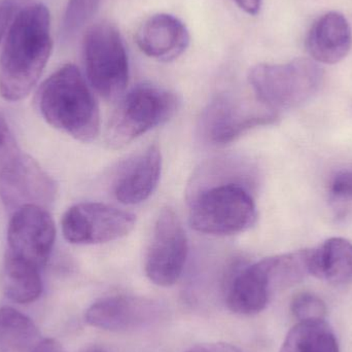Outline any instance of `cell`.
Segmentation results:
<instances>
[{
	"mask_svg": "<svg viewBox=\"0 0 352 352\" xmlns=\"http://www.w3.org/2000/svg\"><path fill=\"white\" fill-rule=\"evenodd\" d=\"M53 49L50 12L41 3L22 8L12 21L0 55V95L20 101L38 82Z\"/></svg>",
	"mask_w": 352,
	"mask_h": 352,
	"instance_id": "obj_1",
	"label": "cell"
},
{
	"mask_svg": "<svg viewBox=\"0 0 352 352\" xmlns=\"http://www.w3.org/2000/svg\"><path fill=\"white\" fill-rule=\"evenodd\" d=\"M41 341L30 318L12 307L0 308V352H33Z\"/></svg>",
	"mask_w": 352,
	"mask_h": 352,
	"instance_id": "obj_19",
	"label": "cell"
},
{
	"mask_svg": "<svg viewBox=\"0 0 352 352\" xmlns=\"http://www.w3.org/2000/svg\"><path fill=\"white\" fill-rule=\"evenodd\" d=\"M41 268L12 252H6L1 271L2 291L19 304L32 303L43 293Z\"/></svg>",
	"mask_w": 352,
	"mask_h": 352,
	"instance_id": "obj_18",
	"label": "cell"
},
{
	"mask_svg": "<svg viewBox=\"0 0 352 352\" xmlns=\"http://www.w3.org/2000/svg\"><path fill=\"white\" fill-rule=\"evenodd\" d=\"M82 352H107L104 351V349H102V347L99 346H91L88 347V349H85Z\"/></svg>",
	"mask_w": 352,
	"mask_h": 352,
	"instance_id": "obj_31",
	"label": "cell"
},
{
	"mask_svg": "<svg viewBox=\"0 0 352 352\" xmlns=\"http://www.w3.org/2000/svg\"><path fill=\"white\" fill-rule=\"evenodd\" d=\"M272 295L264 260L242 269L232 280L227 304L234 314L252 316L265 309Z\"/></svg>",
	"mask_w": 352,
	"mask_h": 352,
	"instance_id": "obj_16",
	"label": "cell"
},
{
	"mask_svg": "<svg viewBox=\"0 0 352 352\" xmlns=\"http://www.w3.org/2000/svg\"><path fill=\"white\" fill-rule=\"evenodd\" d=\"M8 1L12 2L20 10L26 8V6H31V4H34L32 3L33 0H8Z\"/></svg>",
	"mask_w": 352,
	"mask_h": 352,
	"instance_id": "obj_30",
	"label": "cell"
},
{
	"mask_svg": "<svg viewBox=\"0 0 352 352\" xmlns=\"http://www.w3.org/2000/svg\"><path fill=\"white\" fill-rule=\"evenodd\" d=\"M133 213L97 202L78 203L62 217L64 238L72 244L93 245L115 241L135 227Z\"/></svg>",
	"mask_w": 352,
	"mask_h": 352,
	"instance_id": "obj_7",
	"label": "cell"
},
{
	"mask_svg": "<svg viewBox=\"0 0 352 352\" xmlns=\"http://www.w3.org/2000/svg\"><path fill=\"white\" fill-rule=\"evenodd\" d=\"M173 93L152 85H140L124 96L109 120L107 142L122 148L157 126L166 123L177 111Z\"/></svg>",
	"mask_w": 352,
	"mask_h": 352,
	"instance_id": "obj_5",
	"label": "cell"
},
{
	"mask_svg": "<svg viewBox=\"0 0 352 352\" xmlns=\"http://www.w3.org/2000/svg\"><path fill=\"white\" fill-rule=\"evenodd\" d=\"M136 43L148 57L170 62L186 51L190 43V34L179 19L168 14H158L140 27Z\"/></svg>",
	"mask_w": 352,
	"mask_h": 352,
	"instance_id": "obj_14",
	"label": "cell"
},
{
	"mask_svg": "<svg viewBox=\"0 0 352 352\" xmlns=\"http://www.w3.org/2000/svg\"><path fill=\"white\" fill-rule=\"evenodd\" d=\"M241 10L250 14H256L260 12L262 0H235Z\"/></svg>",
	"mask_w": 352,
	"mask_h": 352,
	"instance_id": "obj_29",
	"label": "cell"
},
{
	"mask_svg": "<svg viewBox=\"0 0 352 352\" xmlns=\"http://www.w3.org/2000/svg\"><path fill=\"white\" fill-rule=\"evenodd\" d=\"M293 316L299 322L305 320H324L327 305L322 299L314 294L300 293L294 298L291 304Z\"/></svg>",
	"mask_w": 352,
	"mask_h": 352,
	"instance_id": "obj_23",
	"label": "cell"
},
{
	"mask_svg": "<svg viewBox=\"0 0 352 352\" xmlns=\"http://www.w3.org/2000/svg\"><path fill=\"white\" fill-rule=\"evenodd\" d=\"M33 352H66L61 344L55 339L41 340Z\"/></svg>",
	"mask_w": 352,
	"mask_h": 352,
	"instance_id": "obj_28",
	"label": "cell"
},
{
	"mask_svg": "<svg viewBox=\"0 0 352 352\" xmlns=\"http://www.w3.org/2000/svg\"><path fill=\"white\" fill-rule=\"evenodd\" d=\"M84 61L93 89L103 98L113 100L123 94L129 80V61L118 29L99 23L84 38Z\"/></svg>",
	"mask_w": 352,
	"mask_h": 352,
	"instance_id": "obj_6",
	"label": "cell"
},
{
	"mask_svg": "<svg viewBox=\"0 0 352 352\" xmlns=\"http://www.w3.org/2000/svg\"><path fill=\"white\" fill-rule=\"evenodd\" d=\"M56 227L47 209L28 205L12 213L8 229V250L38 268L53 252Z\"/></svg>",
	"mask_w": 352,
	"mask_h": 352,
	"instance_id": "obj_10",
	"label": "cell"
},
{
	"mask_svg": "<svg viewBox=\"0 0 352 352\" xmlns=\"http://www.w3.org/2000/svg\"><path fill=\"white\" fill-rule=\"evenodd\" d=\"M309 270L314 276L334 285L351 281V242L344 238H330L316 250H310Z\"/></svg>",
	"mask_w": 352,
	"mask_h": 352,
	"instance_id": "obj_17",
	"label": "cell"
},
{
	"mask_svg": "<svg viewBox=\"0 0 352 352\" xmlns=\"http://www.w3.org/2000/svg\"><path fill=\"white\" fill-rule=\"evenodd\" d=\"M310 250L264 258L272 294L301 283L309 270Z\"/></svg>",
	"mask_w": 352,
	"mask_h": 352,
	"instance_id": "obj_21",
	"label": "cell"
},
{
	"mask_svg": "<svg viewBox=\"0 0 352 352\" xmlns=\"http://www.w3.org/2000/svg\"><path fill=\"white\" fill-rule=\"evenodd\" d=\"M162 156L157 146L128 161L113 180L116 199L126 205L138 204L150 198L158 186Z\"/></svg>",
	"mask_w": 352,
	"mask_h": 352,
	"instance_id": "obj_13",
	"label": "cell"
},
{
	"mask_svg": "<svg viewBox=\"0 0 352 352\" xmlns=\"http://www.w3.org/2000/svg\"><path fill=\"white\" fill-rule=\"evenodd\" d=\"M37 104L47 124L74 140L91 142L98 136L99 107L76 66L66 64L45 80Z\"/></svg>",
	"mask_w": 352,
	"mask_h": 352,
	"instance_id": "obj_2",
	"label": "cell"
},
{
	"mask_svg": "<svg viewBox=\"0 0 352 352\" xmlns=\"http://www.w3.org/2000/svg\"><path fill=\"white\" fill-rule=\"evenodd\" d=\"M329 192L335 202H352V170L337 173L331 180Z\"/></svg>",
	"mask_w": 352,
	"mask_h": 352,
	"instance_id": "obj_25",
	"label": "cell"
},
{
	"mask_svg": "<svg viewBox=\"0 0 352 352\" xmlns=\"http://www.w3.org/2000/svg\"><path fill=\"white\" fill-rule=\"evenodd\" d=\"M279 352H340L332 327L324 320L299 322L285 337Z\"/></svg>",
	"mask_w": 352,
	"mask_h": 352,
	"instance_id": "obj_20",
	"label": "cell"
},
{
	"mask_svg": "<svg viewBox=\"0 0 352 352\" xmlns=\"http://www.w3.org/2000/svg\"><path fill=\"white\" fill-rule=\"evenodd\" d=\"M155 302L131 296L102 298L89 307L87 324L109 332H126L146 326L158 316Z\"/></svg>",
	"mask_w": 352,
	"mask_h": 352,
	"instance_id": "obj_12",
	"label": "cell"
},
{
	"mask_svg": "<svg viewBox=\"0 0 352 352\" xmlns=\"http://www.w3.org/2000/svg\"><path fill=\"white\" fill-rule=\"evenodd\" d=\"M186 352H243L234 345L228 343H209L192 347Z\"/></svg>",
	"mask_w": 352,
	"mask_h": 352,
	"instance_id": "obj_27",
	"label": "cell"
},
{
	"mask_svg": "<svg viewBox=\"0 0 352 352\" xmlns=\"http://www.w3.org/2000/svg\"><path fill=\"white\" fill-rule=\"evenodd\" d=\"M100 0H69L63 18L62 32L65 37L80 30L96 12Z\"/></svg>",
	"mask_w": 352,
	"mask_h": 352,
	"instance_id": "obj_22",
	"label": "cell"
},
{
	"mask_svg": "<svg viewBox=\"0 0 352 352\" xmlns=\"http://www.w3.org/2000/svg\"><path fill=\"white\" fill-rule=\"evenodd\" d=\"M352 32L347 19L340 12L322 14L314 22L306 39V47L314 61L336 64L349 55Z\"/></svg>",
	"mask_w": 352,
	"mask_h": 352,
	"instance_id": "obj_15",
	"label": "cell"
},
{
	"mask_svg": "<svg viewBox=\"0 0 352 352\" xmlns=\"http://www.w3.org/2000/svg\"><path fill=\"white\" fill-rule=\"evenodd\" d=\"M20 8L8 0H0V41L10 29L12 21L16 18Z\"/></svg>",
	"mask_w": 352,
	"mask_h": 352,
	"instance_id": "obj_26",
	"label": "cell"
},
{
	"mask_svg": "<svg viewBox=\"0 0 352 352\" xmlns=\"http://www.w3.org/2000/svg\"><path fill=\"white\" fill-rule=\"evenodd\" d=\"M56 195L53 178L27 155H19L0 171V199L12 213L28 205L47 209Z\"/></svg>",
	"mask_w": 352,
	"mask_h": 352,
	"instance_id": "obj_9",
	"label": "cell"
},
{
	"mask_svg": "<svg viewBox=\"0 0 352 352\" xmlns=\"http://www.w3.org/2000/svg\"><path fill=\"white\" fill-rule=\"evenodd\" d=\"M322 68L305 58L285 64H258L250 70L256 99L271 111L295 109L307 102L322 85Z\"/></svg>",
	"mask_w": 352,
	"mask_h": 352,
	"instance_id": "obj_4",
	"label": "cell"
},
{
	"mask_svg": "<svg viewBox=\"0 0 352 352\" xmlns=\"http://www.w3.org/2000/svg\"><path fill=\"white\" fill-rule=\"evenodd\" d=\"M256 202L245 186L238 182L217 184L203 188L192 199L190 225L207 235H233L256 223Z\"/></svg>",
	"mask_w": 352,
	"mask_h": 352,
	"instance_id": "obj_3",
	"label": "cell"
},
{
	"mask_svg": "<svg viewBox=\"0 0 352 352\" xmlns=\"http://www.w3.org/2000/svg\"><path fill=\"white\" fill-rule=\"evenodd\" d=\"M188 254V238L179 219L173 209H163L146 252V276L159 287H171L179 279Z\"/></svg>",
	"mask_w": 352,
	"mask_h": 352,
	"instance_id": "obj_8",
	"label": "cell"
},
{
	"mask_svg": "<svg viewBox=\"0 0 352 352\" xmlns=\"http://www.w3.org/2000/svg\"><path fill=\"white\" fill-rule=\"evenodd\" d=\"M20 154L16 138L6 118L0 113V171Z\"/></svg>",
	"mask_w": 352,
	"mask_h": 352,
	"instance_id": "obj_24",
	"label": "cell"
},
{
	"mask_svg": "<svg viewBox=\"0 0 352 352\" xmlns=\"http://www.w3.org/2000/svg\"><path fill=\"white\" fill-rule=\"evenodd\" d=\"M277 119L276 113H258L232 97L221 95L211 101L203 113L201 131L211 144L225 146L250 130L274 124Z\"/></svg>",
	"mask_w": 352,
	"mask_h": 352,
	"instance_id": "obj_11",
	"label": "cell"
}]
</instances>
